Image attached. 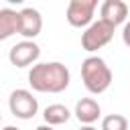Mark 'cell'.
I'll use <instances>...</instances> for the list:
<instances>
[{
	"label": "cell",
	"mask_w": 130,
	"mask_h": 130,
	"mask_svg": "<svg viewBox=\"0 0 130 130\" xmlns=\"http://www.w3.org/2000/svg\"><path fill=\"white\" fill-rule=\"evenodd\" d=\"M69 69L59 61L35 63L28 71V83L41 93H61L69 87Z\"/></svg>",
	"instance_id": "cell-1"
},
{
	"label": "cell",
	"mask_w": 130,
	"mask_h": 130,
	"mask_svg": "<svg viewBox=\"0 0 130 130\" xmlns=\"http://www.w3.org/2000/svg\"><path fill=\"white\" fill-rule=\"evenodd\" d=\"M112 69L108 67V63L98 57V55H91V57H85L83 63H81V79H83V85L89 93H104L110 85H112Z\"/></svg>",
	"instance_id": "cell-2"
},
{
	"label": "cell",
	"mask_w": 130,
	"mask_h": 130,
	"mask_svg": "<svg viewBox=\"0 0 130 130\" xmlns=\"http://www.w3.org/2000/svg\"><path fill=\"white\" fill-rule=\"evenodd\" d=\"M112 39H114V26L106 24L104 20H95V22H91L83 30V35H81V49L87 51V53H93V51L106 47Z\"/></svg>",
	"instance_id": "cell-3"
},
{
	"label": "cell",
	"mask_w": 130,
	"mask_h": 130,
	"mask_svg": "<svg viewBox=\"0 0 130 130\" xmlns=\"http://www.w3.org/2000/svg\"><path fill=\"white\" fill-rule=\"evenodd\" d=\"M8 108L12 116L20 120H30L39 110V102L28 89H14L8 98Z\"/></svg>",
	"instance_id": "cell-4"
},
{
	"label": "cell",
	"mask_w": 130,
	"mask_h": 130,
	"mask_svg": "<svg viewBox=\"0 0 130 130\" xmlns=\"http://www.w3.org/2000/svg\"><path fill=\"white\" fill-rule=\"evenodd\" d=\"M98 2L95 0H71L67 4V12L65 18L71 26L81 28V26H89L93 20V12H95Z\"/></svg>",
	"instance_id": "cell-5"
},
{
	"label": "cell",
	"mask_w": 130,
	"mask_h": 130,
	"mask_svg": "<svg viewBox=\"0 0 130 130\" xmlns=\"http://www.w3.org/2000/svg\"><path fill=\"white\" fill-rule=\"evenodd\" d=\"M39 57H41V47L35 41H20L8 51V61L18 69L37 63Z\"/></svg>",
	"instance_id": "cell-6"
},
{
	"label": "cell",
	"mask_w": 130,
	"mask_h": 130,
	"mask_svg": "<svg viewBox=\"0 0 130 130\" xmlns=\"http://www.w3.org/2000/svg\"><path fill=\"white\" fill-rule=\"evenodd\" d=\"M43 30V16L37 8H22L18 12V32L20 37H24V41H32L35 37H39Z\"/></svg>",
	"instance_id": "cell-7"
},
{
	"label": "cell",
	"mask_w": 130,
	"mask_h": 130,
	"mask_svg": "<svg viewBox=\"0 0 130 130\" xmlns=\"http://www.w3.org/2000/svg\"><path fill=\"white\" fill-rule=\"evenodd\" d=\"M100 20H104L106 24L110 26H118L126 20L128 16V4L122 2V0H106L102 6H100Z\"/></svg>",
	"instance_id": "cell-8"
},
{
	"label": "cell",
	"mask_w": 130,
	"mask_h": 130,
	"mask_svg": "<svg viewBox=\"0 0 130 130\" xmlns=\"http://www.w3.org/2000/svg\"><path fill=\"white\" fill-rule=\"evenodd\" d=\"M75 118L85 124V126H91L93 122H98V118L102 116V108L100 104L93 100V98H81L77 104H75Z\"/></svg>",
	"instance_id": "cell-9"
},
{
	"label": "cell",
	"mask_w": 130,
	"mask_h": 130,
	"mask_svg": "<svg viewBox=\"0 0 130 130\" xmlns=\"http://www.w3.org/2000/svg\"><path fill=\"white\" fill-rule=\"evenodd\" d=\"M18 32V12L12 8H0V41Z\"/></svg>",
	"instance_id": "cell-10"
},
{
	"label": "cell",
	"mask_w": 130,
	"mask_h": 130,
	"mask_svg": "<svg viewBox=\"0 0 130 130\" xmlns=\"http://www.w3.org/2000/svg\"><path fill=\"white\" fill-rule=\"evenodd\" d=\"M43 118H45L47 126H59V124H65V122L71 118V112H69L67 106H63V104H51V106L45 108Z\"/></svg>",
	"instance_id": "cell-11"
},
{
	"label": "cell",
	"mask_w": 130,
	"mask_h": 130,
	"mask_svg": "<svg viewBox=\"0 0 130 130\" xmlns=\"http://www.w3.org/2000/svg\"><path fill=\"white\" fill-rule=\"evenodd\" d=\"M102 130H128V120L122 114H110L102 120Z\"/></svg>",
	"instance_id": "cell-12"
},
{
	"label": "cell",
	"mask_w": 130,
	"mask_h": 130,
	"mask_svg": "<svg viewBox=\"0 0 130 130\" xmlns=\"http://www.w3.org/2000/svg\"><path fill=\"white\" fill-rule=\"evenodd\" d=\"M122 41L126 47H130V22L124 24V30H122Z\"/></svg>",
	"instance_id": "cell-13"
},
{
	"label": "cell",
	"mask_w": 130,
	"mask_h": 130,
	"mask_svg": "<svg viewBox=\"0 0 130 130\" xmlns=\"http://www.w3.org/2000/svg\"><path fill=\"white\" fill-rule=\"evenodd\" d=\"M35 130H53V126H47V124H43V126H37Z\"/></svg>",
	"instance_id": "cell-14"
},
{
	"label": "cell",
	"mask_w": 130,
	"mask_h": 130,
	"mask_svg": "<svg viewBox=\"0 0 130 130\" xmlns=\"http://www.w3.org/2000/svg\"><path fill=\"white\" fill-rule=\"evenodd\" d=\"M79 130H98V128H93V126H81Z\"/></svg>",
	"instance_id": "cell-15"
},
{
	"label": "cell",
	"mask_w": 130,
	"mask_h": 130,
	"mask_svg": "<svg viewBox=\"0 0 130 130\" xmlns=\"http://www.w3.org/2000/svg\"><path fill=\"white\" fill-rule=\"evenodd\" d=\"M2 130H20V128H16V126H6V128H2Z\"/></svg>",
	"instance_id": "cell-16"
},
{
	"label": "cell",
	"mask_w": 130,
	"mask_h": 130,
	"mask_svg": "<svg viewBox=\"0 0 130 130\" xmlns=\"http://www.w3.org/2000/svg\"><path fill=\"white\" fill-rule=\"evenodd\" d=\"M0 120H2V116H0Z\"/></svg>",
	"instance_id": "cell-17"
}]
</instances>
